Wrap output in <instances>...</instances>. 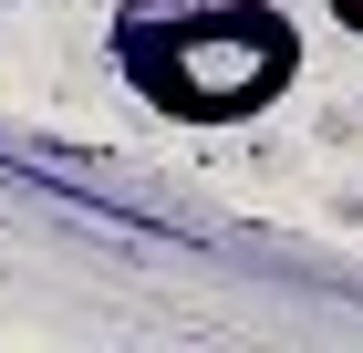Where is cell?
I'll return each instance as SVG.
<instances>
[{
  "label": "cell",
  "instance_id": "obj_1",
  "mask_svg": "<svg viewBox=\"0 0 363 353\" xmlns=\"http://www.w3.org/2000/svg\"><path fill=\"white\" fill-rule=\"evenodd\" d=\"M114 73L167 125H250L301 83V21L280 0H125Z\"/></svg>",
  "mask_w": 363,
  "mask_h": 353
},
{
  "label": "cell",
  "instance_id": "obj_2",
  "mask_svg": "<svg viewBox=\"0 0 363 353\" xmlns=\"http://www.w3.org/2000/svg\"><path fill=\"white\" fill-rule=\"evenodd\" d=\"M322 11H333V21H342V31L363 42V0H322Z\"/></svg>",
  "mask_w": 363,
  "mask_h": 353
}]
</instances>
